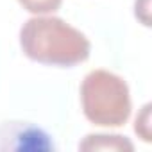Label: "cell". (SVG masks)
<instances>
[{"label":"cell","mask_w":152,"mask_h":152,"mask_svg":"<svg viewBox=\"0 0 152 152\" xmlns=\"http://www.w3.org/2000/svg\"><path fill=\"white\" fill-rule=\"evenodd\" d=\"M20 48L34 63L73 68L90 57L91 43L84 32L72 27L63 18L43 15L29 18L22 25Z\"/></svg>","instance_id":"1"},{"label":"cell","mask_w":152,"mask_h":152,"mask_svg":"<svg viewBox=\"0 0 152 152\" xmlns=\"http://www.w3.org/2000/svg\"><path fill=\"white\" fill-rule=\"evenodd\" d=\"M84 116L99 127H122L131 116V91L120 75L109 70H91L81 84Z\"/></svg>","instance_id":"2"},{"label":"cell","mask_w":152,"mask_h":152,"mask_svg":"<svg viewBox=\"0 0 152 152\" xmlns=\"http://www.w3.org/2000/svg\"><path fill=\"white\" fill-rule=\"evenodd\" d=\"M56 145L52 136L31 122H2L0 124V150L18 152H48Z\"/></svg>","instance_id":"3"},{"label":"cell","mask_w":152,"mask_h":152,"mask_svg":"<svg viewBox=\"0 0 152 152\" xmlns=\"http://www.w3.org/2000/svg\"><path fill=\"white\" fill-rule=\"evenodd\" d=\"M79 150L83 152H134V145L127 136L122 134H88L79 143Z\"/></svg>","instance_id":"4"},{"label":"cell","mask_w":152,"mask_h":152,"mask_svg":"<svg viewBox=\"0 0 152 152\" xmlns=\"http://www.w3.org/2000/svg\"><path fill=\"white\" fill-rule=\"evenodd\" d=\"M18 4L31 15L34 16H43V15H52L56 13L63 0H18Z\"/></svg>","instance_id":"5"},{"label":"cell","mask_w":152,"mask_h":152,"mask_svg":"<svg viewBox=\"0 0 152 152\" xmlns=\"http://www.w3.org/2000/svg\"><path fill=\"white\" fill-rule=\"evenodd\" d=\"M150 111H152V104H145V106L141 107V111L138 113L136 120H134V132H136L145 143H150V140H152Z\"/></svg>","instance_id":"6"},{"label":"cell","mask_w":152,"mask_h":152,"mask_svg":"<svg viewBox=\"0 0 152 152\" xmlns=\"http://www.w3.org/2000/svg\"><path fill=\"white\" fill-rule=\"evenodd\" d=\"M134 16L141 22V25L150 27V0H136L134 2Z\"/></svg>","instance_id":"7"}]
</instances>
